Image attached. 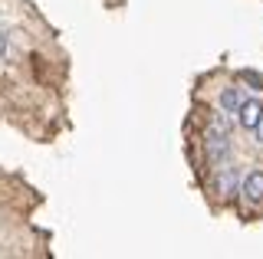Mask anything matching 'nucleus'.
<instances>
[{
	"instance_id": "f257e3e1",
	"label": "nucleus",
	"mask_w": 263,
	"mask_h": 259,
	"mask_svg": "<svg viewBox=\"0 0 263 259\" xmlns=\"http://www.w3.org/2000/svg\"><path fill=\"white\" fill-rule=\"evenodd\" d=\"M230 151V141H227V121L224 118H214L211 128L204 132V155H208L211 164H220Z\"/></svg>"
},
{
	"instance_id": "f03ea898",
	"label": "nucleus",
	"mask_w": 263,
	"mask_h": 259,
	"mask_svg": "<svg viewBox=\"0 0 263 259\" xmlns=\"http://www.w3.org/2000/svg\"><path fill=\"white\" fill-rule=\"evenodd\" d=\"M237 118H240V125L243 128H257L260 121H263V105L257 99H247L240 105V112H237Z\"/></svg>"
},
{
	"instance_id": "7ed1b4c3",
	"label": "nucleus",
	"mask_w": 263,
	"mask_h": 259,
	"mask_svg": "<svg viewBox=\"0 0 263 259\" xmlns=\"http://www.w3.org/2000/svg\"><path fill=\"white\" fill-rule=\"evenodd\" d=\"M243 197L250 200V204H263V171H253V174H247V181H243Z\"/></svg>"
},
{
	"instance_id": "20e7f679",
	"label": "nucleus",
	"mask_w": 263,
	"mask_h": 259,
	"mask_svg": "<svg viewBox=\"0 0 263 259\" xmlns=\"http://www.w3.org/2000/svg\"><path fill=\"white\" fill-rule=\"evenodd\" d=\"M243 102H247V99L240 95V89H227V92L220 95V109H224V112H240Z\"/></svg>"
},
{
	"instance_id": "39448f33",
	"label": "nucleus",
	"mask_w": 263,
	"mask_h": 259,
	"mask_svg": "<svg viewBox=\"0 0 263 259\" xmlns=\"http://www.w3.org/2000/svg\"><path fill=\"white\" fill-rule=\"evenodd\" d=\"M240 79H243V82H250L253 89H263V79L257 76V72H240Z\"/></svg>"
},
{
	"instance_id": "423d86ee",
	"label": "nucleus",
	"mask_w": 263,
	"mask_h": 259,
	"mask_svg": "<svg viewBox=\"0 0 263 259\" xmlns=\"http://www.w3.org/2000/svg\"><path fill=\"white\" fill-rule=\"evenodd\" d=\"M253 132H257V141L263 144V121H260V125H257V128H253Z\"/></svg>"
},
{
	"instance_id": "0eeeda50",
	"label": "nucleus",
	"mask_w": 263,
	"mask_h": 259,
	"mask_svg": "<svg viewBox=\"0 0 263 259\" xmlns=\"http://www.w3.org/2000/svg\"><path fill=\"white\" fill-rule=\"evenodd\" d=\"M4 50H7V43H4V33H0V56H4Z\"/></svg>"
}]
</instances>
